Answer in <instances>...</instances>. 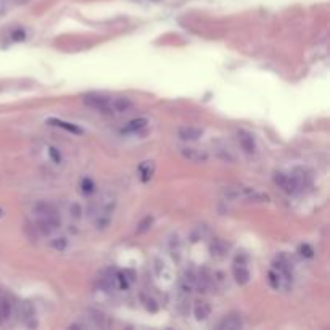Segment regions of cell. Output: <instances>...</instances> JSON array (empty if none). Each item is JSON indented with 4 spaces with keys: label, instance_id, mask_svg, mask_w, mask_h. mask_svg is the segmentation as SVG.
Returning <instances> with one entry per match:
<instances>
[{
    "label": "cell",
    "instance_id": "1",
    "mask_svg": "<svg viewBox=\"0 0 330 330\" xmlns=\"http://www.w3.org/2000/svg\"><path fill=\"white\" fill-rule=\"evenodd\" d=\"M36 224H37V230H39L42 235H52L55 230L62 227V216H60L58 211H53L50 214H45V216L36 218Z\"/></svg>",
    "mask_w": 330,
    "mask_h": 330
},
{
    "label": "cell",
    "instance_id": "2",
    "mask_svg": "<svg viewBox=\"0 0 330 330\" xmlns=\"http://www.w3.org/2000/svg\"><path fill=\"white\" fill-rule=\"evenodd\" d=\"M86 107H89L92 110H97V111L102 113H113L111 110V98L102 95V93H87L82 98Z\"/></svg>",
    "mask_w": 330,
    "mask_h": 330
},
{
    "label": "cell",
    "instance_id": "3",
    "mask_svg": "<svg viewBox=\"0 0 330 330\" xmlns=\"http://www.w3.org/2000/svg\"><path fill=\"white\" fill-rule=\"evenodd\" d=\"M180 155L190 163H206L208 159H210V153L206 150H203V148H194V147L180 148Z\"/></svg>",
    "mask_w": 330,
    "mask_h": 330
},
{
    "label": "cell",
    "instance_id": "4",
    "mask_svg": "<svg viewBox=\"0 0 330 330\" xmlns=\"http://www.w3.org/2000/svg\"><path fill=\"white\" fill-rule=\"evenodd\" d=\"M237 139H239V144L242 147V150H243L246 155H253V153L256 152L255 137H253V134H250L248 131H239Z\"/></svg>",
    "mask_w": 330,
    "mask_h": 330
},
{
    "label": "cell",
    "instance_id": "5",
    "mask_svg": "<svg viewBox=\"0 0 330 330\" xmlns=\"http://www.w3.org/2000/svg\"><path fill=\"white\" fill-rule=\"evenodd\" d=\"M232 274H234L235 282L240 284V285H245V284L250 282V271H248V267H246L245 261H240L239 258H237V261L234 263Z\"/></svg>",
    "mask_w": 330,
    "mask_h": 330
},
{
    "label": "cell",
    "instance_id": "6",
    "mask_svg": "<svg viewBox=\"0 0 330 330\" xmlns=\"http://www.w3.org/2000/svg\"><path fill=\"white\" fill-rule=\"evenodd\" d=\"M213 285V277H211V272L208 271L206 267L200 269V271L197 272V279H195V288L200 291V293H205V291L210 288Z\"/></svg>",
    "mask_w": 330,
    "mask_h": 330
},
{
    "label": "cell",
    "instance_id": "7",
    "mask_svg": "<svg viewBox=\"0 0 330 330\" xmlns=\"http://www.w3.org/2000/svg\"><path fill=\"white\" fill-rule=\"evenodd\" d=\"M203 131L198 128H192V126H184V128L177 129V137L184 142H195L201 137Z\"/></svg>",
    "mask_w": 330,
    "mask_h": 330
},
{
    "label": "cell",
    "instance_id": "8",
    "mask_svg": "<svg viewBox=\"0 0 330 330\" xmlns=\"http://www.w3.org/2000/svg\"><path fill=\"white\" fill-rule=\"evenodd\" d=\"M210 251H211L213 258H216V260H224V258L227 256V253H229V245L225 243L222 239H214L211 242Z\"/></svg>",
    "mask_w": 330,
    "mask_h": 330
},
{
    "label": "cell",
    "instance_id": "9",
    "mask_svg": "<svg viewBox=\"0 0 330 330\" xmlns=\"http://www.w3.org/2000/svg\"><path fill=\"white\" fill-rule=\"evenodd\" d=\"M132 108H134V103L128 97H118L111 100V110L116 113H128Z\"/></svg>",
    "mask_w": 330,
    "mask_h": 330
},
{
    "label": "cell",
    "instance_id": "10",
    "mask_svg": "<svg viewBox=\"0 0 330 330\" xmlns=\"http://www.w3.org/2000/svg\"><path fill=\"white\" fill-rule=\"evenodd\" d=\"M243 324H242V319L240 316H225L221 322L218 324V329L219 330H237L240 329Z\"/></svg>",
    "mask_w": 330,
    "mask_h": 330
},
{
    "label": "cell",
    "instance_id": "11",
    "mask_svg": "<svg viewBox=\"0 0 330 330\" xmlns=\"http://www.w3.org/2000/svg\"><path fill=\"white\" fill-rule=\"evenodd\" d=\"M194 314L197 317V321H205L211 314V306L206 301H198L194 306Z\"/></svg>",
    "mask_w": 330,
    "mask_h": 330
},
{
    "label": "cell",
    "instance_id": "12",
    "mask_svg": "<svg viewBox=\"0 0 330 330\" xmlns=\"http://www.w3.org/2000/svg\"><path fill=\"white\" fill-rule=\"evenodd\" d=\"M13 314V305L10 303L8 298L0 296V322H7Z\"/></svg>",
    "mask_w": 330,
    "mask_h": 330
},
{
    "label": "cell",
    "instance_id": "13",
    "mask_svg": "<svg viewBox=\"0 0 330 330\" xmlns=\"http://www.w3.org/2000/svg\"><path fill=\"white\" fill-rule=\"evenodd\" d=\"M48 123L53 124V126H58V128H62L68 132H73V134H82V129L78 128V126L71 124V123H66V121H62V119H48Z\"/></svg>",
    "mask_w": 330,
    "mask_h": 330
},
{
    "label": "cell",
    "instance_id": "14",
    "mask_svg": "<svg viewBox=\"0 0 330 330\" xmlns=\"http://www.w3.org/2000/svg\"><path fill=\"white\" fill-rule=\"evenodd\" d=\"M147 123L148 121L145 119V118H137V119H132V121H129L128 123V126L123 129L124 132H137V131H140V129H144L145 126H147Z\"/></svg>",
    "mask_w": 330,
    "mask_h": 330
},
{
    "label": "cell",
    "instance_id": "15",
    "mask_svg": "<svg viewBox=\"0 0 330 330\" xmlns=\"http://www.w3.org/2000/svg\"><path fill=\"white\" fill-rule=\"evenodd\" d=\"M267 282H269V285L274 288V290H279L280 287H282V277H280V274L276 271V269H271L269 271V274H267Z\"/></svg>",
    "mask_w": 330,
    "mask_h": 330
},
{
    "label": "cell",
    "instance_id": "16",
    "mask_svg": "<svg viewBox=\"0 0 330 330\" xmlns=\"http://www.w3.org/2000/svg\"><path fill=\"white\" fill-rule=\"evenodd\" d=\"M140 300H142V303H144L145 309H148L150 312H156V311H158V303L152 298V296H148V295H145V293H142V295H140Z\"/></svg>",
    "mask_w": 330,
    "mask_h": 330
},
{
    "label": "cell",
    "instance_id": "17",
    "mask_svg": "<svg viewBox=\"0 0 330 330\" xmlns=\"http://www.w3.org/2000/svg\"><path fill=\"white\" fill-rule=\"evenodd\" d=\"M140 174H142V180L147 182L148 179H152V174H153V163L152 161H145L144 164L140 166Z\"/></svg>",
    "mask_w": 330,
    "mask_h": 330
},
{
    "label": "cell",
    "instance_id": "18",
    "mask_svg": "<svg viewBox=\"0 0 330 330\" xmlns=\"http://www.w3.org/2000/svg\"><path fill=\"white\" fill-rule=\"evenodd\" d=\"M93 190H95V184H93L90 179L86 177V179L81 180V192H82V194L89 195V194H92Z\"/></svg>",
    "mask_w": 330,
    "mask_h": 330
},
{
    "label": "cell",
    "instance_id": "19",
    "mask_svg": "<svg viewBox=\"0 0 330 330\" xmlns=\"http://www.w3.org/2000/svg\"><path fill=\"white\" fill-rule=\"evenodd\" d=\"M152 224H153V218H152V216L144 218V219H142V221L139 222V225H137V232H139V234L145 232V230L150 229V225H152Z\"/></svg>",
    "mask_w": 330,
    "mask_h": 330
},
{
    "label": "cell",
    "instance_id": "20",
    "mask_svg": "<svg viewBox=\"0 0 330 330\" xmlns=\"http://www.w3.org/2000/svg\"><path fill=\"white\" fill-rule=\"evenodd\" d=\"M52 245H53V248H57V250H60V251H63V250L66 248V245H68V240H66L65 237L55 239V240L52 242Z\"/></svg>",
    "mask_w": 330,
    "mask_h": 330
},
{
    "label": "cell",
    "instance_id": "21",
    "mask_svg": "<svg viewBox=\"0 0 330 330\" xmlns=\"http://www.w3.org/2000/svg\"><path fill=\"white\" fill-rule=\"evenodd\" d=\"M69 213H71V218L74 219H81V214H82V208L78 205V203H73L69 208Z\"/></svg>",
    "mask_w": 330,
    "mask_h": 330
},
{
    "label": "cell",
    "instance_id": "22",
    "mask_svg": "<svg viewBox=\"0 0 330 330\" xmlns=\"http://www.w3.org/2000/svg\"><path fill=\"white\" fill-rule=\"evenodd\" d=\"M48 155L52 156V159H53L55 163H60V161H62V153H60V152L57 150V148H53V147L48 148Z\"/></svg>",
    "mask_w": 330,
    "mask_h": 330
},
{
    "label": "cell",
    "instance_id": "23",
    "mask_svg": "<svg viewBox=\"0 0 330 330\" xmlns=\"http://www.w3.org/2000/svg\"><path fill=\"white\" fill-rule=\"evenodd\" d=\"M300 253H301V256L311 258V256H312V253H314V251H312V248H311L309 245H301V246H300Z\"/></svg>",
    "mask_w": 330,
    "mask_h": 330
},
{
    "label": "cell",
    "instance_id": "24",
    "mask_svg": "<svg viewBox=\"0 0 330 330\" xmlns=\"http://www.w3.org/2000/svg\"><path fill=\"white\" fill-rule=\"evenodd\" d=\"M13 41H23L24 39V32L23 31H15L13 36H12Z\"/></svg>",
    "mask_w": 330,
    "mask_h": 330
}]
</instances>
